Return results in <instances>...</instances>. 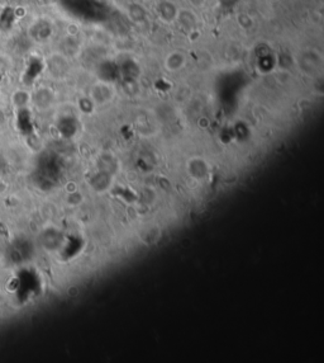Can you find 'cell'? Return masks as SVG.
Masks as SVG:
<instances>
[{"instance_id": "cell-11", "label": "cell", "mask_w": 324, "mask_h": 363, "mask_svg": "<svg viewBox=\"0 0 324 363\" xmlns=\"http://www.w3.org/2000/svg\"><path fill=\"white\" fill-rule=\"evenodd\" d=\"M238 22H239V24H241L242 27L246 28V30H250V28L252 27V24H254V22H252V19H251L250 15L243 14V13L238 15Z\"/></svg>"}, {"instance_id": "cell-8", "label": "cell", "mask_w": 324, "mask_h": 363, "mask_svg": "<svg viewBox=\"0 0 324 363\" xmlns=\"http://www.w3.org/2000/svg\"><path fill=\"white\" fill-rule=\"evenodd\" d=\"M33 102L34 105L39 108V109H46L52 105L53 94L48 88H39L35 94L33 96Z\"/></svg>"}, {"instance_id": "cell-13", "label": "cell", "mask_w": 324, "mask_h": 363, "mask_svg": "<svg viewBox=\"0 0 324 363\" xmlns=\"http://www.w3.org/2000/svg\"><path fill=\"white\" fill-rule=\"evenodd\" d=\"M208 1H210V0H208Z\"/></svg>"}, {"instance_id": "cell-4", "label": "cell", "mask_w": 324, "mask_h": 363, "mask_svg": "<svg viewBox=\"0 0 324 363\" xmlns=\"http://www.w3.org/2000/svg\"><path fill=\"white\" fill-rule=\"evenodd\" d=\"M298 61L300 68L305 70H321L323 66V56L316 48H307L301 51Z\"/></svg>"}, {"instance_id": "cell-10", "label": "cell", "mask_w": 324, "mask_h": 363, "mask_svg": "<svg viewBox=\"0 0 324 363\" xmlns=\"http://www.w3.org/2000/svg\"><path fill=\"white\" fill-rule=\"evenodd\" d=\"M128 15H130V18L133 19L134 22H141L145 19L146 13L145 9H143V6L133 4V5H130V8H128Z\"/></svg>"}, {"instance_id": "cell-12", "label": "cell", "mask_w": 324, "mask_h": 363, "mask_svg": "<svg viewBox=\"0 0 324 363\" xmlns=\"http://www.w3.org/2000/svg\"><path fill=\"white\" fill-rule=\"evenodd\" d=\"M6 122V114L1 108H0V127Z\"/></svg>"}, {"instance_id": "cell-1", "label": "cell", "mask_w": 324, "mask_h": 363, "mask_svg": "<svg viewBox=\"0 0 324 363\" xmlns=\"http://www.w3.org/2000/svg\"><path fill=\"white\" fill-rule=\"evenodd\" d=\"M46 66L52 76L62 77L68 72V59L64 52H52L46 59Z\"/></svg>"}, {"instance_id": "cell-6", "label": "cell", "mask_w": 324, "mask_h": 363, "mask_svg": "<svg viewBox=\"0 0 324 363\" xmlns=\"http://www.w3.org/2000/svg\"><path fill=\"white\" fill-rule=\"evenodd\" d=\"M186 63H188V56H186L185 52L180 50H174L165 57L163 65H165L167 72L177 73L185 68Z\"/></svg>"}, {"instance_id": "cell-9", "label": "cell", "mask_w": 324, "mask_h": 363, "mask_svg": "<svg viewBox=\"0 0 324 363\" xmlns=\"http://www.w3.org/2000/svg\"><path fill=\"white\" fill-rule=\"evenodd\" d=\"M31 101H32V96H31V93L28 92V90H24V89L15 90V92L12 94V98H10V102H12L13 107L18 108V109L27 107V106L31 103Z\"/></svg>"}, {"instance_id": "cell-2", "label": "cell", "mask_w": 324, "mask_h": 363, "mask_svg": "<svg viewBox=\"0 0 324 363\" xmlns=\"http://www.w3.org/2000/svg\"><path fill=\"white\" fill-rule=\"evenodd\" d=\"M180 9L174 0H160L156 5V15L162 23L172 24L176 22Z\"/></svg>"}, {"instance_id": "cell-3", "label": "cell", "mask_w": 324, "mask_h": 363, "mask_svg": "<svg viewBox=\"0 0 324 363\" xmlns=\"http://www.w3.org/2000/svg\"><path fill=\"white\" fill-rule=\"evenodd\" d=\"M28 36L33 41L43 43L52 36V24L47 19H37L28 28Z\"/></svg>"}, {"instance_id": "cell-5", "label": "cell", "mask_w": 324, "mask_h": 363, "mask_svg": "<svg viewBox=\"0 0 324 363\" xmlns=\"http://www.w3.org/2000/svg\"><path fill=\"white\" fill-rule=\"evenodd\" d=\"M114 96V89L110 84L105 83V81H101V83H97L93 86V89L90 90V97L93 98V101L97 105H104L106 102H109L113 99Z\"/></svg>"}, {"instance_id": "cell-7", "label": "cell", "mask_w": 324, "mask_h": 363, "mask_svg": "<svg viewBox=\"0 0 324 363\" xmlns=\"http://www.w3.org/2000/svg\"><path fill=\"white\" fill-rule=\"evenodd\" d=\"M175 23H179L186 32H190L193 30H196L199 21H197V15L195 14V12L183 8V9H180Z\"/></svg>"}]
</instances>
